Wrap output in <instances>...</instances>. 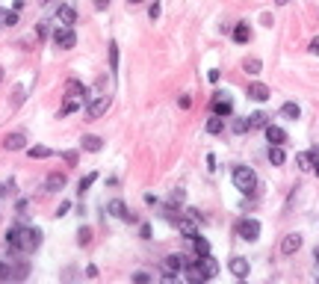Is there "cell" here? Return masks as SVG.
Segmentation results:
<instances>
[{
	"label": "cell",
	"mask_w": 319,
	"mask_h": 284,
	"mask_svg": "<svg viewBox=\"0 0 319 284\" xmlns=\"http://www.w3.org/2000/svg\"><path fill=\"white\" fill-rule=\"evenodd\" d=\"M6 243L12 252H35L42 246V231L39 228H9Z\"/></svg>",
	"instance_id": "6da1fadb"
},
{
	"label": "cell",
	"mask_w": 319,
	"mask_h": 284,
	"mask_svg": "<svg viewBox=\"0 0 319 284\" xmlns=\"http://www.w3.org/2000/svg\"><path fill=\"white\" fill-rule=\"evenodd\" d=\"M234 187L242 193V195H252L257 190V175L248 169V166H236L234 169Z\"/></svg>",
	"instance_id": "7a4b0ae2"
},
{
	"label": "cell",
	"mask_w": 319,
	"mask_h": 284,
	"mask_svg": "<svg viewBox=\"0 0 319 284\" xmlns=\"http://www.w3.org/2000/svg\"><path fill=\"white\" fill-rule=\"evenodd\" d=\"M53 45L59 48V51H71V48H74L77 45V36H74V27H56L53 30Z\"/></svg>",
	"instance_id": "3957f363"
},
{
	"label": "cell",
	"mask_w": 319,
	"mask_h": 284,
	"mask_svg": "<svg viewBox=\"0 0 319 284\" xmlns=\"http://www.w3.org/2000/svg\"><path fill=\"white\" fill-rule=\"evenodd\" d=\"M236 237L254 243V240L260 237V222H257V219H239V222H236Z\"/></svg>",
	"instance_id": "277c9868"
},
{
	"label": "cell",
	"mask_w": 319,
	"mask_h": 284,
	"mask_svg": "<svg viewBox=\"0 0 319 284\" xmlns=\"http://www.w3.org/2000/svg\"><path fill=\"white\" fill-rule=\"evenodd\" d=\"M184 266H186V258L184 255H168L163 261V275H181Z\"/></svg>",
	"instance_id": "5b68a950"
},
{
	"label": "cell",
	"mask_w": 319,
	"mask_h": 284,
	"mask_svg": "<svg viewBox=\"0 0 319 284\" xmlns=\"http://www.w3.org/2000/svg\"><path fill=\"white\" fill-rule=\"evenodd\" d=\"M184 272H186V278H189L192 284H204V281H207V272H204V266H201V261H186V266H184Z\"/></svg>",
	"instance_id": "8992f818"
},
{
	"label": "cell",
	"mask_w": 319,
	"mask_h": 284,
	"mask_svg": "<svg viewBox=\"0 0 319 284\" xmlns=\"http://www.w3.org/2000/svg\"><path fill=\"white\" fill-rule=\"evenodd\" d=\"M106 210H110L113 216L124 219V222H136V213H130V210H127V204H124L121 198H113V201H110V207H106Z\"/></svg>",
	"instance_id": "52a82bcc"
},
{
	"label": "cell",
	"mask_w": 319,
	"mask_h": 284,
	"mask_svg": "<svg viewBox=\"0 0 319 284\" xmlns=\"http://www.w3.org/2000/svg\"><path fill=\"white\" fill-rule=\"evenodd\" d=\"M174 225H177V231H181L186 240H192V237L198 234V219H195V216H181Z\"/></svg>",
	"instance_id": "ba28073f"
},
{
	"label": "cell",
	"mask_w": 319,
	"mask_h": 284,
	"mask_svg": "<svg viewBox=\"0 0 319 284\" xmlns=\"http://www.w3.org/2000/svg\"><path fill=\"white\" fill-rule=\"evenodd\" d=\"M56 21H59L62 27H74V24H77V9L68 6V3H62V6L56 9Z\"/></svg>",
	"instance_id": "9c48e42d"
},
{
	"label": "cell",
	"mask_w": 319,
	"mask_h": 284,
	"mask_svg": "<svg viewBox=\"0 0 319 284\" xmlns=\"http://www.w3.org/2000/svg\"><path fill=\"white\" fill-rule=\"evenodd\" d=\"M106 106H110V98H106V95L92 98V101H89V119H101V116L106 113Z\"/></svg>",
	"instance_id": "30bf717a"
},
{
	"label": "cell",
	"mask_w": 319,
	"mask_h": 284,
	"mask_svg": "<svg viewBox=\"0 0 319 284\" xmlns=\"http://www.w3.org/2000/svg\"><path fill=\"white\" fill-rule=\"evenodd\" d=\"M263 130H266L269 145H284V142H287V130H284V127H278V124H266Z\"/></svg>",
	"instance_id": "8fae6325"
},
{
	"label": "cell",
	"mask_w": 319,
	"mask_h": 284,
	"mask_svg": "<svg viewBox=\"0 0 319 284\" xmlns=\"http://www.w3.org/2000/svg\"><path fill=\"white\" fill-rule=\"evenodd\" d=\"M231 110H234V104H231L228 95H216V98H213V113H216V116H231Z\"/></svg>",
	"instance_id": "7c38bea8"
},
{
	"label": "cell",
	"mask_w": 319,
	"mask_h": 284,
	"mask_svg": "<svg viewBox=\"0 0 319 284\" xmlns=\"http://www.w3.org/2000/svg\"><path fill=\"white\" fill-rule=\"evenodd\" d=\"M299 248H302V237L299 234H287V237L281 240V252L284 255H296Z\"/></svg>",
	"instance_id": "4fadbf2b"
},
{
	"label": "cell",
	"mask_w": 319,
	"mask_h": 284,
	"mask_svg": "<svg viewBox=\"0 0 319 284\" xmlns=\"http://www.w3.org/2000/svg\"><path fill=\"white\" fill-rule=\"evenodd\" d=\"M3 148H6V151H21V148H27V136H24V133H9V136L3 139Z\"/></svg>",
	"instance_id": "5bb4252c"
},
{
	"label": "cell",
	"mask_w": 319,
	"mask_h": 284,
	"mask_svg": "<svg viewBox=\"0 0 319 284\" xmlns=\"http://www.w3.org/2000/svg\"><path fill=\"white\" fill-rule=\"evenodd\" d=\"M45 187H48V193H59V190L65 187V175H62V172H53V175H48Z\"/></svg>",
	"instance_id": "9a60e30c"
},
{
	"label": "cell",
	"mask_w": 319,
	"mask_h": 284,
	"mask_svg": "<svg viewBox=\"0 0 319 284\" xmlns=\"http://www.w3.org/2000/svg\"><path fill=\"white\" fill-rule=\"evenodd\" d=\"M228 269H231L236 278H245V275H248V261H245V258H231Z\"/></svg>",
	"instance_id": "2e32d148"
},
{
	"label": "cell",
	"mask_w": 319,
	"mask_h": 284,
	"mask_svg": "<svg viewBox=\"0 0 319 284\" xmlns=\"http://www.w3.org/2000/svg\"><path fill=\"white\" fill-rule=\"evenodd\" d=\"M272 92H269V86H263V83H252L248 86V98L252 101H266Z\"/></svg>",
	"instance_id": "e0dca14e"
},
{
	"label": "cell",
	"mask_w": 319,
	"mask_h": 284,
	"mask_svg": "<svg viewBox=\"0 0 319 284\" xmlns=\"http://www.w3.org/2000/svg\"><path fill=\"white\" fill-rule=\"evenodd\" d=\"M198 261H201V266H204L207 278H216V275H219V264H216V258H210V255H201Z\"/></svg>",
	"instance_id": "ac0fdd59"
},
{
	"label": "cell",
	"mask_w": 319,
	"mask_h": 284,
	"mask_svg": "<svg viewBox=\"0 0 319 284\" xmlns=\"http://www.w3.org/2000/svg\"><path fill=\"white\" fill-rule=\"evenodd\" d=\"M65 92H68V98H86V86L80 80H68L65 83Z\"/></svg>",
	"instance_id": "d6986e66"
},
{
	"label": "cell",
	"mask_w": 319,
	"mask_h": 284,
	"mask_svg": "<svg viewBox=\"0 0 319 284\" xmlns=\"http://www.w3.org/2000/svg\"><path fill=\"white\" fill-rule=\"evenodd\" d=\"M27 275H30V264H27V261L12 264V281H24Z\"/></svg>",
	"instance_id": "ffe728a7"
},
{
	"label": "cell",
	"mask_w": 319,
	"mask_h": 284,
	"mask_svg": "<svg viewBox=\"0 0 319 284\" xmlns=\"http://www.w3.org/2000/svg\"><path fill=\"white\" fill-rule=\"evenodd\" d=\"M248 39H252V30H248V24H236V27H234V42L245 45Z\"/></svg>",
	"instance_id": "44dd1931"
},
{
	"label": "cell",
	"mask_w": 319,
	"mask_h": 284,
	"mask_svg": "<svg viewBox=\"0 0 319 284\" xmlns=\"http://www.w3.org/2000/svg\"><path fill=\"white\" fill-rule=\"evenodd\" d=\"M222 130H225V116H216V113H213V119L207 122V133L216 136V133H222Z\"/></svg>",
	"instance_id": "7402d4cb"
},
{
	"label": "cell",
	"mask_w": 319,
	"mask_h": 284,
	"mask_svg": "<svg viewBox=\"0 0 319 284\" xmlns=\"http://www.w3.org/2000/svg\"><path fill=\"white\" fill-rule=\"evenodd\" d=\"M269 160H272V166H284V160H287L284 145H269Z\"/></svg>",
	"instance_id": "603a6c76"
},
{
	"label": "cell",
	"mask_w": 319,
	"mask_h": 284,
	"mask_svg": "<svg viewBox=\"0 0 319 284\" xmlns=\"http://www.w3.org/2000/svg\"><path fill=\"white\" fill-rule=\"evenodd\" d=\"M77 110H80V98H65L62 110H59V119H62V116H71V113H77Z\"/></svg>",
	"instance_id": "cb8c5ba5"
},
{
	"label": "cell",
	"mask_w": 319,
	"mask_h": 284,
	"mask_svg": "<svg viewBox=\"0 0 319 284\" xmlns=\"http://www.w3.org/2000/svg\"><path fill=\"white\" fill-rule=\"evenodd\" d=\"M189 243H192V248H195V255H198V258H201V255H210V243H207L204 237H198V234H195Z\"/></svg>",
	"instance_id": "d4e9b609"
},
{
	"label": "cell",
	"mask_w": 319,
	"mask_h": 284,
	"mask_svg": "<svg viewBox=\"0 0 319 284\" xmlns=\"http://www.w3.org/2000/svg\"><path fill=\"white\" fill-rule=\"evenodd\" d=\"M27 154H30L33 160H45V157H50L53 151H50L48 145H33V148H27Z\"/></svg>",
	"instance_id": "484cf974"
},
{
	"label": "cell",
	"mask_w": 319,
	"mask_h": 284,
	"mask_svg": "<svg viewBox=\"0 0 319 284\" xmlns=\"http://www.w3.org/2000/svg\"><path fill=\"white\" fill-rule=\"evenodd\" d=\"M83 148L86 151H101L103 148V139L101 136H83Z\"/></svg>",
	"instance_id": "4316f807"
},
{
	"label": "cell",
	"mask_w": 319,
	"mask_h": 284,
	"mask_svg": "<svg viewBox=\"0 0 319 284\" xmlns=\"http://www.w3.org/2000/svg\"><path fill=\"white\" fill-rule=\"evenodd\" d=\"M313 160H316V157H313L310 151H302V154H296V163H299V169H304V172H307V169H313Z\"/></svg>",
	"instance_id": "83f0119b"
},
{
	"label": "cell",
	"mask_w": 319,
	"mask_h": 284,
	"mask_svg": "<svg viewBox=\"0 0 319 284\" xmlns=\"http://www.w3.org/2000/svg\"><path fill=\"white\" fill-rule=\"evenodd\" d=\"M242 68L248 71V74H260V68H263V62H260L257 56H248V59L242 62Z\"/></svg>",
	"instance_id": "f1b7e54d"
},
{
	"label": "cell",
	"mask_w": 319,
	"mask_h": 284,
	"mask_svg": "<svg viewBox=\"0 0 319 284\" xmlns=\"http://www.w3.org/2000/svg\"><path fill=\"white\" fill-rule=\"evenodd\" d=\"M248 124H252V130L254 127H266L269 124V116L266 113H252V116H248Z\"/></svg>",
	"instance_id": "f546056e"
},
{
	"label": "cell",
	"mask_w": 319,
	"mask_h": 284,
	"mask_svg": "<svg viewBox=\"0 0 319 284\" xmlns=\"http://www.w3.org/2000/svg\"><path fill=\"white\" fill-rule=\"evenodd\" d=\"M281 113H284V116H287V119H293V122H296V119L302 116V110H299V104H284V106H281Z\"/></svg>",
	"instance_id": "4dcf8cb0"
},
{
	"label": "cell",
	"mask_w": 319,
	"mask_h": 284,
	"mask_svg": "<svg viewBox=\"0 0 319 284\" xmlns=\"http://www.w3.org/2000/svg\"><path fill=\"white\" fill-rule=\"evenodd\" d=\"M12 24H18V12H3L0 9V27H12Z\"/></svg>",
	"instance_id": "1f68e13d"
},
{
	"label": "cell",
	"mask_w": 319,
	"mask_h": 284,
	"mask_svg": "<svg viewBox=\"0 0 319 284\" xmlns=\"http://www.w3.org/2000/svg\"><path fill=\"white\" fill-rule=\"evenodd\" d=\"M0 281H12V261H0Z\"/></svg>",
	"instance_id": "d6a6232c"
},
{
	"label": "cell",
	"mask_w": 319,
	"mask_h": 284,
	"mask_svg": "<svg viewBox=\"0 0 319 284\" xmlns=\"http://www.w3.org/2000/svg\"><path fill=\"white\" fill-rule=\"evenodd\" d=\"M110 68H113V71L118 68V45H116V42H110Z\"/></svg>",
	"instance_id": "836d02e7"
},
{
	"label": "cell",
	"mask_w": 319,
	"mask_h": 284,
	"mask_svg": "<svg viewBox=\"0 0 319 284\" xmlns=\"http://www.w3.org/2000/svg\"><path fill=\"white\" fill-rule=\"evenodd\" d=\"M95 181H98V175H95V172H89V175L83 178V181H80V195H83V193H86V190H89Z\"/></svg>",
	"instance_id": "e575fe53"
},
{
	"label": "cell",
	"mask_w": 319,
	"mask_h": 284,
	"mask_svg": "<svg viewBox=\"0 0 319 284\" xmlns=\"http://www.w3.org/2000/svg\"><path fill=\"white\" fill-rule=\"evenodd\" d=\"M77 243H80V246H89V243H92V231H89V228H80V231H77Z\"/></svg>",
	"instance_id": "d590c367"
},
{
	"label": "cell",
	"mask_w": 319,
	"mask_h": 284,
	"mask_svg": "<svg viewBox=\"0 0 319 284\" xmlns=\"http://www.w3.org/2000/svg\"><path fill=\"white\" fill-rule=\"evenodd\" d=\"M245 130H252L248 119H236V122H234V133H245Z\"/></svg>",
	"instance_id": "8d00e7d4"
},
{
	"label": "cell",
	"mask_w": 319,
	"mask_h": 284,
	"mask_svg": "<svg viewBox=\"0 0 319 284\" xmlns=\"http://www.w3.org/2000/svg\"><path fill=\"white\" fill-rule=\"evenodd\" d=\"M148 18H151V21H157V18H160V0H154V3H151V9H148Z\"/></svg>",
	"instance_id": "74e56055"
},
{
	"label": "cell",
	"mask_w": 319,
	"mask_h": 284,
	"mask_svg": "<svg viewBox=\"0 0 319 284\" xmlns=\"http://www.w3.org/2000/svg\"><path fill=\"white\" fill-rule=\"evenodd\" d=\"M62 160L74 166V163H77V151H65V154H62Z\"/></svg>",
	"instance_id": "f35d334b"
},
{
	"label": "cell",
	"mask_w": 319,
	"mask_h": 284,
	"mask_svg": "<svg viewBox=\"0 0 319 284\" xmlns=\"http://www.w3.org/2000/svg\"><path fill=\"white\" fill-rule=\"evenodd\" d=\"M68 210H71V204H68V201H62V204H59V210H56V216H65Z\"/></svg>",
	"instance_id": "ab89813d"
},
{
	"label": "cell",
	"mask_w": 319,
	"mask_h": 284,
	"mask_svg": "<svg viewBox=\"0 0 319 284\" xmlns=\"http://www.w3.org/2000/svg\"><path fill=\"white\" fill-rule=\"evenodd\" d=\"M21 101H24V89H15V98H12V104H15V106H18V104H21Z\"/></svg>",
	"instance_id": "60d3db41"
},
{
	"label": "cell",
	"mask_w": 319,
	"mask_h": 284,
	"mask_svg": "<svg viewBox=\"0 0 319 284\" xmlns=\"http://www.w3.org/2000/svg\"><path fill=\"white\" fill-rule=\"evenodd\" d=\"M171 201L181 204V201H184V190H174V193H171Z\"/></svg>",
	"instance_id": "b9f144b4"
},
{
	"label": "cell",
	"mask_w": 319,
	"mask_h": 284,
	"mask_svg": "<svg viewBox=\"0 0 319 284\" xmlns=\"http://www.w3.org/2000/svg\"><path fill=\"white\" fill-rule=\"evenodd\" d=\"M48 33H50L48 24H39V39H48Z\"/></svg>",
	"instance_id": "7bdbcfd3"
},
{
	"label": "cell",
	"mask_w": 319,
	"mask_h": 284,
	"mask_svg": "<svg viewBox=\"0 0 319 284\" xmlns=\"http://www.w3.org/2000/svg\"><path fill=\"white\" fill-rule=\"evenodd\" d=\"M133 281H151V275H148V272H136Z\"/></svg>",
	"instance_id": "ee69618b"
},
{
	"label": "cell",
	"mask_w": 319,
	"mask_h": 284,
	"mask_svg": "<svg viewBox=\"0 0 319 284\" xmlns=\"http://www.w3.org/2000/svg\"><path fill=\"white\" fill-rule=\"evenodd\" d=\"M95 6L98 9H106V6H110V0H95Z\"/></svg>",
	"instance_id": "f6af8a7d"
},
{
	"label": "cell",
	"mask_w": 319,
	"mask_h": 284,
	"mask_svg": "<svg viewBox=\"0 0 319 284\" xmlns=\"http://www.w3.org/2000/svg\"><path fill=\"white\" fill-rule=\"evenodd\" d=\"M310 53H319V39H313V42H310Z\"/></svg>",
	"instance_id": "bcb514c9"
},
{
	"label": "cell",
	"mask_w": 319,
	"mask_h": 284,
	"mask_svg": "<svg viewBox=\"0 0 319 284\" xmlns=\"http://www.w3.org/2000/svg\"><path fill=\"white\" fill-rule=\"evenodd\" d=\"M313 172H316V175H319V157H316V160H313Z\"/></svg>",
	"instance_id": "7dc6e473"
},
{
	"label": "cell",
	"mask_w": 319,
	"mask_h": 284,
	"mask_svg": "<svg viewBox=\"0 0 319 284\" xmlns=\"http://www.w3.org/2000/svg\"><path fill=\"white\" fill-rule=\"evenodd\" d=\"M275 3H278V6H287V3H290V0H275Z\"/></svg>",
	"instance_id": "c3c4849f"
},
{
	"label": "cell",
	"mask_w": 319,
	"mask_h": 284,
	"mask_svg": "<svg viewBox=\"0 0 319 284\" xmlns=\"http://www.w3.org/2000/svg\"><path fill=\"white\" fill-rule=\"evenodd\" d=\"M3 193H6V184H0V198H3Z\"/></svg>",
	"instance_id": "681fc988"
},
{
	"label": "cell",
	"mask_w": 319,
	"mask_h": 284,
	"mask_svg": "<svg viewBox=\"0 0 319 284\" xmlns=\"http://www.w3.org/2000/svg\"><path fill=\"white\" fill-rule=\"evenodd\" d=\"M127 3H133V6H136V3H145V0H127Z\"/></svg>",
	"instance_id": "f907efd6"
},
{
	"label": "cell",
	"mask_w": 319,
	"mask_h": 284,
	"mask_svg": "<svg viewBox=\"0 0 319 284\" xmlns=\"http://www.w3.org/2000/svg\"><path fill=\"white\" fill-rule=\"evenodd\" d=\"M313 258H316V261H319V246H316V252H313Z\"/></svg>",
	"instance_id": "816d5d0a"
},
{
	"label": "cell",
	"mask_w": 319,
	"mask_h": 284,
	"mask_svg": "<svg viewBox=\"0 0 319 284\" xmlns=\"http://www.w3.org/2000/svg\"><path fill=\"white\" fill-rule=\"evenodd\" d=\"M0 83H3V68H0Z\"/></svg>",
	"instance_id": "f5cc1de1"
}]
</instances>
